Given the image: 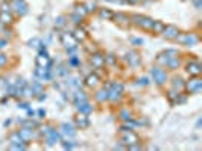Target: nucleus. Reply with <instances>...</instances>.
<instances>
[{"mask_svg": "<svg viewBox=\"0 0 202 151\" xmlns=\"http://www.w3.org/2000/svg\"><path fill=\"white\" fill-rule=\"evenodd\" d=\"M131 23H132V24H135L137 27L143 29V30H148V32H150V27H152L154 20H152V18H149V17H146V15L134 14V15H131Z\"/></svg>", "mask_w": 202, "mask_h": 151, "instance_id": "obj_1", "label": "nucleus"}, {"mask_svg": "<svg viewBox=\"0 0 202 151\" xmlns=\"http://www.w3.org/2000/svg\"><path fill=\"white\" fill-rule=\"evenodd\" d=\"M59 39H61V44L67 49V53H75L76 49H78V39L73 36V34H64L59 35Z\"/></svg>", "mask_w": 202, "mask_h": 151, "instance_id": "obj_2", "label": "nucleus"}, {"mask_svg": "<svg viewBox=\"0 0 202 151\" xmlns=\"http://www.w3.org/2000/svg\"><path fill=\"white\" fill-rule=\"evenodd\" d=\"M175 41L181 42L184 45H188V47H194L199 42V36L196 34H182V32H179V35L176 36Z\"/></svg>", "mask_w": 202, "mask_h": 151, "instance_id": "obj_3", "label": "nucleus"}, {"mask_svg": "<svg viewBox=\"0 0 202 151\" xmlns=\"http://www.w3.org/2000/svg\"><path fill=\"white\" fill-rule=\"evenodd\" d=\"M120 139H122V142L125 143L126 147L134 145V143H140V136L135 133L134 130H125V132H122Z\"/></svg>", "mask_w": 202, "mask_h": 151, "instance_id": "obj_4", "label": "nucleus"}, {"mask_svg": "<svg viewBox=\"0 0 202 151\" xmlns=\"http://www.w3.org/2000/svg\"><path fill=\"white\" fill-rule=\"evenodd\" d=\"M150 74L154 77V82L157 85H164L167 82V73L160 67H154L150 70Z\"/></svg>", "mask_w": 202, "mask_h": 151, "instance_id": "obj_5", "label": "nucleus"}, {"mask_svg": "<svg viewBox=\"0 0 202 151\" xmlns=\"http://www.w3.org/2000/svg\"><path fill=\"white\" fill-rule=\"evenodd\" d=\"M201 79H199V76H193V79H190L187 83H184V88L188 91L190 94H198L201 91Z\"/></svg>", "mask_w": 202, "mask_h": 151, "instance_id": "obj_6", "label": "nucleus"}, {"mask_svg": "<svg viewBox=\"0 0 202 151\" xmlns=\"http://www.w3.org/2000/svg\"><path fill=\"white\" fill-rule=\"evenodd\" d=\"M179 27H176V26L173 24H166L164 26V29H163V32H161V35L166 38V39H170V41H175L176 36L179 35Z\"/></svg>", "mask_w": 202, "mask_h": 151, "instance_id": "obj_7", "label": "nucleus"}, {"mask_svg": "<svg viewBox=\"0 0 202 151\" xmlns=\"http://www.w3.org/2000/svg\"><path fill=\"white\" fill-rule=\"evenodd\" d=\"M90 64L93 65V68H96V70H100V68L105 67V56L102 55V53H99V51H96V53H93L91 56H90Z\"/></svg>", "mask_w": 202, "mask_h": 151, "instance_id": "obj_8", "label": "nucleus"}, {"mask_svg": "<svg viewBox=\"0 0 202 151\" xmlns=\"http://www.w3.org/2000/svg\"><path fill=\"white\" fill-rule=\"evenodd\" d=\"M113 20H114L115 24H119L120 27H129V24H131V17H129L128 14H123V12L114 14Z\"/></svg>", "mask_w": 202, "mask_h": 151, "instance_id": "obj_9", "label": "nucleus"}, {"mask_svg": "<svg viewBox=\"0 0 202 151\" xmlns=\"http://www.w3.org/2000/svg\"><path fill=\"white\" fill-rule=\"evenodd\" d=\"M185 71H187L190 76H199L201 74V71H202V67L198 60H194L193 59V60H190V62L185 65Z\"/></svg>", "mask_w": 202, "mask_h": 151, "instance_id": "obj_10", "label": "nucleus"}, {"mask_svg": "<svg viewBox=\"0 0 202 151\" xmlns=\"http://www.w3.org/2000/svg\"><path fill=\"white\" fill-rule=\"evenodd\" d=\"M59 139H61L59 132H56V130H46V141H47L49 145H53V143L59 142Z\"/></svg>", "mask_w": 202, "mask_h": 151, "instance_id": "obj_11", "label": "nucleus"}, {"mask_svg": "<svg viewBox=\"0 0 202 151\" xmlns=\"http://www.w3.org/2000/svg\"><path fill=\"white\" fill-rule=\"evenodd\" d=\"M11 6L15 8L17 14H20V15H25L27 12V5L25 3V0H14V2L11 3Z\"/></svg>", "mask_w": 202, "mask_h": 151, "instance_id": "obj_12", "label": "nucleus"}, {"mask_svg": "<svg viewBox=\"0 0 202 151\" xmlns=\"http://www.w3.org/2000/svg\"><path fill=\"white\" fill-rule=\"evenodd\" d=\"M126 56H128V62H129V65H131V67H137V65H140L141 58H140V55H138L137 51H129Z\"/></svg>", "mask_w": 202, "mask_h": 151, "instance_id": "obj_13", "label": "nucleus"}, {"mask_svg": "<svg viewBox=\"0 0 202 151\" xmlns=\"http://www.w3.org/2000/svg\"><path fill=\"white\" fill-rule=\"evenodd\" d=\"M75 122H76V126L79 127V128H87V127L90 126V119L87 118V115H85V113H81V115H78V117L75 118Z\"/></svg>", "mask_w": 202, "mask_h": 151, "instance_id": "obj_14", "label": "nucleus"}, {"mask_svg": "<svg viewBox=\"0 0 202 151\" xmlns=\"http://www.w3.org/2000/svg\"><path fill=\"white\" fill-rule=\"evenodd\" d=\"M99 82H100V79L97 77V74H90L85 79V85H87L88 88H96L97 85H99Z\"/></svg>", "mask_w": 202, "mask_h": 151, "instance_id": "obj_15", "label": "nucleus"}, {"mask_svg": "<svg viewBox=\"0 0 202 151\" xmlns=\"http://www.w3.org/2000/svg\"><path fill=\"white\" fill-rule=\"evenodd\" d=\"M73 36L78 39V42L79 41H84V39H87V30L85 29H82V27H76L75 29V32H73Z\"/></svg>", "mask_w": 202, "mask_h": 151, "instance_id": "obj_16", "label": "nucleus"}, {"mask_svg": "<svg viewBox=\"0 0 202 151\" xmlns=\"http://www.w3.org/2000/svg\"><path fill=\"white\" fill-rule=\"evenodd\" d=\"M99 17L104 18V20H113V17H114V12H113L111 9L100 8V9H99Z\"/></svg>", "mask_w": 202, "mask_h": 151, "instance_id": "obj_17", "label": "nucleus"}, {"mask_svg": "<svg viewBox=\"0 0 202 151\" xmlns=\"http://www.w3.org/2000/svg\"><path fill=\"white\" fill-rule=\"evenodd\" d=\"M164 23L163 21H157V20H154V23H152V27H150V32L152 34H161L163 32V29H164Z\"/></svg>", "mask_w": 202, "mask_h": 151, "instance_id": "obj_18", "label": "nucleus"}, {"mask_svg": "<svg viewBox=\"0 0 202 151\" xmlns=\"http://www.w3.org/2000/svg\"><path fill=\"white\" fill-rule=\"evenodd\" d=\"M172 85H173V89H176V91L184 89V80H182L179 76H175V77L172 79Z\"/></svg>", "mask_w": 202, "mask_h": 151, "instance_id": "obj_19", "label": "nucleus"}, {"mask_svg": "<svg viewBox=\"0 0 202 151\" xmlns=\"http://www.w3.org/2000/svg\"><path fill=\"white\" fill-rule=\"evenodd\" d=\"M94 98H96L99 103H104L105 100H108V89H100V91H97L96 94H94Z\"/></svg>", "mask_w": 202, "mask_h": 151, "instance_id": "obj_20", "label": "nucleus"}, {"mask_svg": "<svg viewBox=\"0 0 202 151\" xmlns=\"http://www.w3.org/2000/svg\"><path fill=\"white\" fill-rule=\"evenodd\" d=\"M75 14H78L81 17L87 15L88 11H87V8H85V3H76V5H75Z\"/></svg>", "mask_w": 202, "mask_h": 151, "instance_id": "obj_21", "label": "nucleus"}, {"mask_svg": "<svg viewBox=\"0 0 202 151\" xmlns=\"http://www.w3.org/2000/svg\"><path fill=\"white\" fill-rule=\"evenodd\" d=\"M0 21H2V24H12V23H14V18L9 15V12H3V11H2V14H0Z\"/></svg>", "mask_w": 202, "mask_h": 151, "instance_id": "obj_22", "label": "nucleus"}, {"mask_svg": "<svg viewBox=\"0 0 202 151\" xmlns=\"http://www.w3.org/2000/svg\"><path fill=\"white\" fill-rule=\"evenodd\" d=\"M157 64H158L160 67H166L167 65V62H169V58H167V55H166V51H163V53H160L158 56H157Z\"/></svg>", "mask_w": 202, "mask_h": 151, "instance_id": "obj_23", "label": "nucleus"}, {"mask_svg": "<svg viewBox=\"0 0 202 151\" xmlns=\"http://www.w3.org/2000/svg\"><path fill=\"white\" fill-rule=\"evenodd\" d=\"M18 134L21 136V139H23L25 142H27V141H29V139L32 138V130H31V128H26V127H25V128H21V130L18 132Z\"/></svg>", "mask_w": 202, "mask_h": 151, "instance_id": "obj_24", "label": "nucleus"}, {"mask_svg": "<svg viewBox=\"0 0 202 151\" xmlns=\"http://www.w3.org/2000/svg\"><path fill=\"white\" fill-rule=\"evenodd\" d=\"M62 133L64 134H69V136H75V130H73V127L70 126V124H67V122H65V124H62Z\"/></svg>", "mask_w": 202, "mask_h": 151, "instance_id": "obj_25", "label": "nucleus"}, {"mask_svg": "<svg viewBox=\"0 0 202 151\" xmlns=\"http://www.w3.org/2000/svg\"><path fill=\"white\" fill-rule=\"evenodd\" d=\"M69 64H70L71 67H78V65H79V59L76 58V56H71V58L69 59Z\"/></svg>", "mask_w": 202, "mask_h": 151, "instance_id": "obj_26", "label": "nucleus"}, {"mask_svg": "<svg viewBox=\"0 0 202 151\" xmlns=\"http://www.w3.org/2000/svg\"><path fill=\"white\" fill-rule=\"evenodd\" d=\"M131 41H132V44H135V45H143V44H144L143 39H137V38H132Z\"/></svg>", "mask_w": 202, "mask_h": 151, "instance_id": "obj_27", "label": "nucleus"}, {"mask_svg": "<svg viewBox=\"0 0 202 151\" xmlns=\"http://www.w3.org/2000/svg\"><path fill=\"white\" fill-rule=\"evenodd\" d=\"M6 60H8V58H6L5 55H0V67H3V65L6 64Z\"/></svg>", "mask_w": 202, "mask_h": 151, "instance_id": "obj_28", "label": "nucleus"}, {"mask_svg": "<svg viewBox=\"0 0 202 151\" xmlns=\"http://www.w3.org/2000/svg\"><path fill=\"white\" fill-rule=\"evenodd\" d=\"M125 3H129V5H138L141 0H123Z\"/></svg>", "mask_w": 202, "mask_h": 151, "instance_id": "obj_29", "label": "nucleus"}, {"mask_svg": "<svg viewBox=\"0 0 202 151\" xmlns=\"http://www.w3.org/2000/svg\"><path fill=\"white\" fill-rule=\"evenodd\" d=\"M29 44H31V47H36V44H40V39H36V38H34L32 41H29Z\"/></svg>", "mask_w": 202, "mask_h": 151, "instance_id": "obj_30", "label": "nucleus"}, {"mask_svg": "<svg viewBox=\"0 0 202 151\" xmlns=\"http://www.w3.org/2000/svg\"><path fill=\"white\" fill-rule=\"evenodd\" d=\"M8 45V41L6 39H0V49H5Z\"/></svg>", "mask_w": 202, "mask_h": 151, "instance_id": "obj_31", "label": "nucleus"}, {"mask_svg": "<svg viewBox=\"0 0 202 151\" xmlns=\"http://www.w3.org/2000/svg\"><path fill=\"white\" fill-rule=\"evenodd\" d=\"M64 148H65V150H67V148L71 150V148H75V145H73V143H64Z\"/></svg>", "mask_w": 202, "mask_h": 151, "instance_id": "obj_32", "label": "nucleus"}, {"mask_svg": "<svg viewBox=\"0 0 202 151\" xmlns=\"http://www.w3.org/2000/svg\"><path fill=\"white\" fill-rule=\"evenodd\" d=\"M56 24H58V26H62V24H64V17H59V18H58V23H56Z\"/></svg>", "mask_w": 202, "mask_h": 151, "instance_id": "obj_33", "label": "nucleus"}, {"mask_svg": "<svg viewBox=\"0 0 202 151\" xmlns=\"http://www.w3.org/2000/svg\"><path fill=\"white\" fill-rule=\"evenodd\" d=\"M18 107H21V109H27V103H20V104H18Z\"/></svg>", "mask_w": 202, "mask_h": 151, "instance_id": "obj_34", "label": "nucleus"}, {"mask_svg": "<svg viewBox=\"0 0 202 151\" xmlns=\"http://www.w3.org/2000/svg\"><path fill=\"white\" fill-rule=\"evenodd\" d=\"M38 113H40V117H44V115H46V112H44L43 109H40V112H38Z\"/></svg>", "mask_w": 202, "mask_h": 151, "instance_id": "obj_35", "label": "nucleus"}, {"mask_svg": "<svg viewBox=\"0 0 202 151\" xmlns=\"http://www.w3.org/2000/svg\"><path fill=\"white\" fill-rule=\"evenodd\" d=\"M0 23H2V21H0Z\"/></svg>", "mask_w": 202, "mask_h": 151, "instance_id": "obj_36", "label": "nucleus"}]
</instances>
